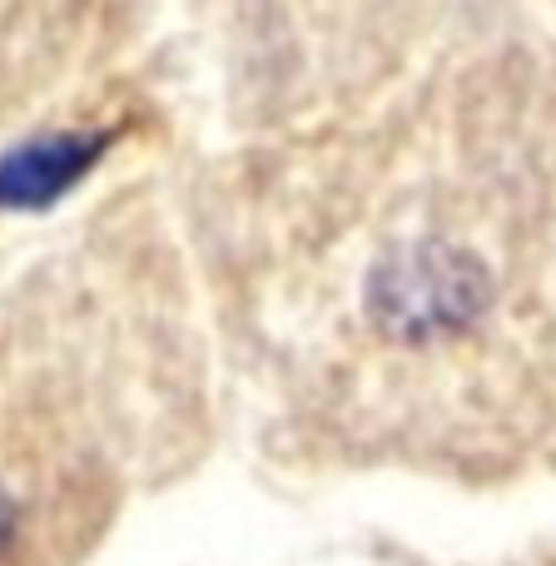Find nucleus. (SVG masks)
Wrapping results in <instances>:
<instances>
[{
  "mask_svg": "<svg viewBox=\"0 0 556 566\" xmlns=\"http://www.w3.org/2000/svg\"><path fill=\"white\" fill-rule=\"evenodd\" d=\"M487 298V274L468 249L412 244L392 254L373 279V313L392 333L462 328Z\"/></svg>",
  "mask_w": 556,
  "mask_h": 566,
  "instance_id": "obj_1",
  "label": "nucleus"
},
{
  "mask_svg": "<svg viewBox=\"0 0 556 566\" xmlns=\"http://www.w3.org/2000/svg\"><path fill=\"white\" fill-rule=\"evenodd\" d=\"M0 566H35V497L0 462Z\"/></svg>",
  "mask_w": 556,
  "mask_h": 566,
  "instance_id": "obj_2",
  "label": "nucleus"
}]
</instances>
